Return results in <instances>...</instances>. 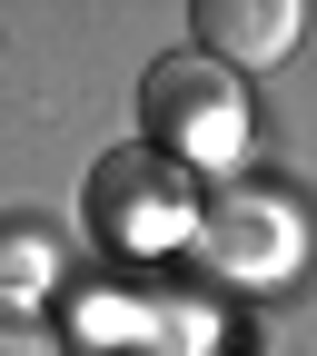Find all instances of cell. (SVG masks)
I'll list each match as a JSON object with an SVG mask.
<instances>
[{"label": "cell", "instance_id": "6da1fadb", "mask_svg": "<svg viewBox=\"0 0 317 356\" xmlns=\"http://www.w3.org/2000/svg\"><path fill=\"white\" fill-rule=\"evenodd\" d=\"M208 218V188L189 159H169L159 139H129L89 168V238L119 248V257H159V248H189Z\"/></svg>", "mask_w": 317, "mask_h": 356}, {"label": "cell", "instance_id": "7a4b0ae2", "mask_svg": "<svg viewBox=\"0 0 317 356\" xmlns=\"http://www.w3.org/2000/svg\"><path fill=\"white\" fill-rule=\"evenodd\" d=\"M139 119H149V139L169 159H189V168H218V159H238L248 149V79L229 60H208V50H169L139 70Z\"/></svg>", "mask_w": 317, "mask_h": 356}, {"label": "cell", "instance_id": "3957f363", "mask_svg": "<svg viewBox=\"0 0 317 356\" xmlns=\"http://www.w3.org/2000/svg\"><path fill=\"white\" fill-rule=\"evenodd\" d=\"M199 257L218 267V277H288L297 267V218L278 198H258V188H229L199 218Z\"/></svg>", "mask_w": 317, "mask_h": 356}, {"label": "cell", "instance_id": "277c9868", "mask_svg": "<svg viewBox=\"0 0 317 356\" xmlns=\"http://www.w3.org/2000/svg\"><path fill=\"white\" fill-rule=\"evenodd\" d=\"M297 30H307L297 0H199V10H189V40H199L208 60H229V70H268V60H288Z\"/></svg>", "mask_w": 317, "mask_h": 356}, {"label": "cell", "instance_id": "5b68a950", "mask_svg": "<svg viewBox=\"0 0 317 356\" xmlns=\"http://www.w3.org/2000/svg\"><path fill=\"white\" fill-rule=\"evenodd\" d=\"M50 228H30V218H20V228H0V307H20L30 287H50Z\"/></svg>", "mask_w": 317, "mask_h": 356}, {"label": "cell", "instance_id": "8992f818", "mask_svg": "<svg viewBox=\"0 0 317 356\" xmlns=\"http://www.w3.org/2000/svg\"><path fill=\"white\" fill-rule=\"evenodd\" d=\"M0 356H70V346H60L50 327H40L30 307H0Z\"/></svg>", "mask_w": 317, "mask_h": 356}]
</instances>
